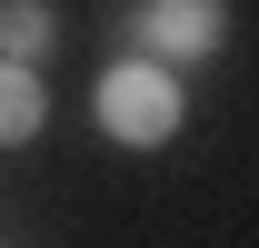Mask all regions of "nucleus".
Returning a JSON list of instances; mask_svg holds the SVG:
<instances>
[{"label": "nucleus", "instance_id": "nucleus-1", "mask_svg": "<svg viewBox=\"0 0 259 248\" xmlns=\"http://www.w3.org/2000/svg\"><path fill=\"white\" fill-rule=\"evenodd\" d=\"M90 119L120 139V149H160V139H180V119H190V99H180V70L160 60H110L100 70V90H90Z\"/></svg>", "mask_w": 259, "mask_h": 248}, {"label": "nucleus", "instance_id": "nucleus-3", "mask_svg": "<svg viewBox=\"0 0 259 248\" xmlns=\"http://www.w3.org/2000/svg\"><path fill=\"white\" fill-rule=\"evenodd\" d=\"M50 50H60V10H50V0H0V60L40 70Z\"/></svg>", "mask_w": 259, "mask_h": 248}, {"label": "nucleus", "instance_id": "nucleus-2", "mask_svg": "<svg viewBox=\"0 0 259 248\" xmlns=\"http://www.w3.org/2000/svg\"><path fill=\"white\" fill-rule=\"evenodd\" d=\"M130 50L160 60V70L220 60L229 50V0H140V10H130Z\"/></svg>", "mask_w": 259, "mask_h": 248}, {"label": "nucleus", "instance_id": "nucleus-4", "mask_svg": "<svg viewBox=\"0 0 259 248\" xmlns=\"http://www.w3.org/2000/svg\"><path fill=\"white\" fill-rule=\"evenodd\" d=\"M40 119H50V90H40V70H10V60H0V149L40 139Z\"/></svg>", "mask_w": 259, "mask_h": 248}]
</instances>
